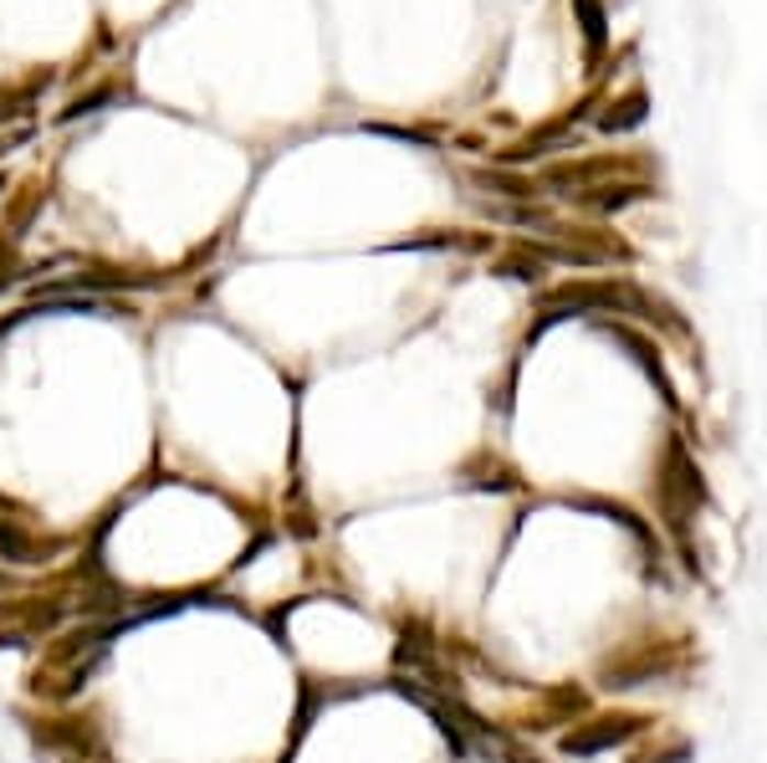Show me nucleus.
I'll return each mask as SVG.
<instances>
[{
    "label": "nucleus",
    "mask_w": 767,
    "mask_h": 763,
    "mask_svg": "<svg viewBox=\"0 0 767 763\" xmlns=\"http://www.w3.org/2000/svg\"><path fill=\"white\" fill-rule=\"evenodd\" d=\"M665 472L660 477V508H665V523L676 528V533H686V518H691V508L701 502V472H696L691 462H686V451L670 446V456H665Z\"/></svg>",
    "instance_id": "obj_1"
},
{
    "label": "nucleus",
    "mask_w": 767,
    "mask_h": 763,
    "mask_svg": "<svg viewBox=\"0 0 767 763\" xmlns=\"http://www.w3.org/2000/svg\"><path fill=\"white\" fill-rule=\"evenodd\" d=\"M635 733H645V718H599V722H589V728H578V733L563 738V749L599 753V749H614V743H630Z\"/></svg>",
    "instance_id": "obj_2"
},
{
    "label": "nucleus",
    "mask_w": 767,
    "mask_h": 763,
    "mask_svg": "<svg viewBox=\"0 0 767 763\" xmlns=\"http://www.w3.org/2000/svg\"><path fill=\"white\" fill-rule=\"evenodd\" d=\"M578 21H583V42H589V52H604L609 42V21H604V5L599 0H574Z\"/></svg>",
    "instance_id": "obj_3"
},
{
    "label": "nucleus",
    "mask_w": 767,
    "mask_h": 763,
    "mask_svg": "<svg viewBox=\"0 0 767 763\" xmlns=\"http://www.w3.org/2000/svg\"><path fill=\"white\" fill-rule=\"evenodd\" d=\"M599 123H604L609 134H620V129H635V123H645V98H640V92H635V98H624V103H614Z\"/></svg>",
    "instance_id": "obj_4"
},
{
    "label": "nucleus",
    "mask_w": 767,
    "mask_h": 763,
    "mask_svg": "<svg viewBox=\"0 0 767 763\" xmlns=\"http://www.w3.org/2000/svg\"><path fill=\"white\" fill-rule=\"evenodd\" d=\"M108 98H113V88H98V92H88V98H77L73 108H62V123L82 119V113H98V103H108Z\"/></svg>",
    "instance_id": "obj_5"
}]
</instances>
